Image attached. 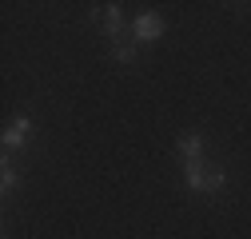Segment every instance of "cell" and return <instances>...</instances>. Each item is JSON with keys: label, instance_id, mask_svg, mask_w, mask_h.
Wrapping results in <instances>:
<instances>
[{"label": "cell", "instance_id": "6da1fadb", "mask_svg": "<svg viewBox=\"0 0 251 239\" xmlns=\"http://www.w3.org/2000/svg\"><path fill=\"white\" fill-rule=\"evenodd\" d=\"M187 188L192 191H219L224 188V167H215V164H196V167H187Z\"/></svg>", "mask_w": 251, "mask_h": 239}, {"label": "cell", "instance_id": "7a4b0ae2", "mask_svg": "<svg viewBox=\"0 0 251 239\" xmlns=\"http://www.w3.org/2000/svg\"><path fill=\"white\" fill-rule=\"evenodd\" d=\"M92 20H96V28H100L104 36L120 40V32H124V12H120V4H100L96 12H92Z\"/></svg>", "mask_w": 251, "mask_h": 239}, {"label": "cell", "instance_id": "3957f363", "mask_svg": "<svg viewBox=\"0 0 251 239\" xmlns=\"http://www.w3.org/2000/svg\"><path fill=\"white\" fill-rule=\"evenodd\" d=\"M28 140H32V120H28V116H16L12 124L4 128V152H16V147H24Z\"/></svg>", "mask_w": 251, "mask_h": 239}, {"label": "cell", "instance_id": "277c9868", "mask_svg": "<svg viewBox=\"0 0 251 239\" xmlns=\"http://www.w3.org/2000/svg\"><path fill=\"white\" fill-rule=\"evenodd\" d=\"M179 160H183L187 167L203 164V136H200V132H183V136H179Z\"/></svg>", "mask_w": 251, "mask_h": 239}, {"label": "cell", "instance_id": "5b68a950", "mask_svg": "<svg viewBox=\"0 0 251 239\" xmlns=\"http://www.w3.org/2000/svg\"><path fill=\"white\" fill-rule=\"evenodd\" d=\"M136 40L140 44H151V40H160L164 36V20L160 16H155V12H144V16H136Z\"/></svg>", "mask_w": 251, "mask_h": 239}, {"label": "cell", "instance_id": "8992f818", "mask_svg": "<svg viewBox=\"0 0 251 239\" xmlns=\"http://www.w3.org/2000/svg\"><path fill=\"white\" fill-rule=\"evenodd\" d=\"M112 60H120V64H136V44L132 40H116L112 44Z\"/></svg>", "mask_w": 251, "mask_h": 239}, {"label": "cell", "instance_id": "52a82bcc", "mask_svg": "<svg viewBox=\"0 0 251 239\" xmlns=\"http://www.w3.org/2000/svg\"><path fill=\"white\" fill-rule=\"evenodd\" d=\"M0 188H4V195L16 188V171H12V160H4V179H0Z\"/></svg>", "mask_w": 251, "mask_h": 239}]
</instances>
